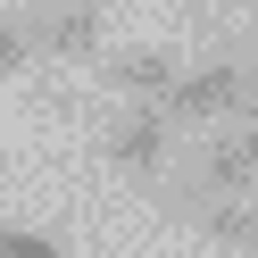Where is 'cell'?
<instances>
[{
  "mask_svg": "<svg viewBox=\"0 0 258 258\" xmlns=\"http://www.w3.org/2000/svg\"><path fill=\"white\" fill-rule=\"evenodd\" d=\"M167 125H175V117H167L158 100H134L117 125H108V158H117L125 175H158V167H167V142H175Z\"/></svg>",
  "mask_w": 258,
  "mask_h": 258,
  "instance_id": "obj_4",
  "label": "cell"
},
{
  "mask_svg": "<svg viewBox=\"0 0 258 258\" xmlns=\"http://www.w3.org/2000/svg\"><path fill=\"white\" fill-rule=\"evenodd\" d=\"M200 233L217 241V250H258V208H241V200H200Z\"/></svg>",
  "mask_w": 258,
  "mask_h": 258,
  "instance_id": "obj_6",
  "label": "cell"
},
{
  "mask_svg": "<svg viewBox=\"0 0 258 258\" xmlns=\"http://www.w3.org/2000/svg\"><path fill=\"white\" fill-rule=\"evenodd\" d=\"M191 191L200 200H241V191H258V117L250 125H233V134H208V150H200V167H191Z\"/></svg>",
  "mask_w": 258,
  "mask_h": 258,
  "instance_id": "obj_3",
  "label": "cell"
},
{
  "mask_svg": "<svg viewBox=\"0 0 258 258\" xmlns=\"http://www.w3.org/2000/svg\"><path fill=\"white\" fill-rule=\"evenodd\" d=\"M25 34H34V58H92L100 50V0H34Z\"/></svg>",
  "mask_w": 258,
  "mask_h": 258,
  "instance_id": "obj_2",
  "label": "cell"
},
{
  "mask_svg": "<svg viewBox=\"0 0 258 258\" xmlns=\"http://www.w3.org/2000/svg\"><path fill=\"white\" fill-rule=\"evenodd\" d=\"M0 258H58V241L34 225H0Z\"/></svg>",
  "mask_w": 258,
  "mask_h": 258,
  "instance_id": "obj_8",
  "label": "cell"
},
{
  "mask_svg": "<svg viewBox=\"0 0 258 258\" xmlns=\"http://www.w3.org/2000/svg\"><path fill=\"white\" fill-rule=\"evenodd\" d=\"M108 92H125V100H158L167 108L175 100V84H183V58L175 50H125V58H108Z\"/></svg>",
  "mask_w": 258,
  "mask_h": 258,
  "instance_id": "obj_5",
  "label": "cell"
},
{
  "mask_svg": "<svg viewBox=\"0 0 258 258\" xmlns=\"http://www.w3.org/2000/svg\"><path fill=\"white\" fill-rule=\"evenodd\" d=\"M167 117H175V125H200V117H233V125H250V117H258V67H233V58L183 67Z\"/></svg>",
  "mask_w": 258,
  "mask_h": 258,
  "instance_id": "obj_1",
  "label": "cell"
},
{
  "mask_svg": "<svg viewBox=\"0 0 258 258\" xmlns=\"http://www.w3.org/2000/svg\"><path fill=\"white\" fill-rule=\"evenodd\" d=\"M191 9H217V0H191Z\"/></svg>",
  "mask_w": 258,
  "mask_h": 258,
  "instance_id": "obj_9",
  "label": "cell"
},
{
  "mask_svg": "<svg viewBox=\"0 0 258 258\" xmlns=\"http://www.w3.org/2000/svg\"><path fill=\"white\" fill-rule=\"evenodd\" d=\"M25 58H34V34H25V17H17V9H0V84H9Z\"/></svg>",
  "mask_w": 258,
  "mask_h": 258,
  "instance_id": "obj_7",
  "label": "cell"
}]
</instances>
